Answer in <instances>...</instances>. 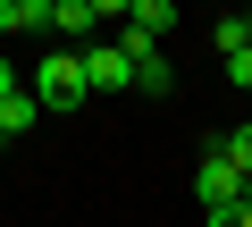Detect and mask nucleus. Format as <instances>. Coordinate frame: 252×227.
Instances as JSON below:
<instances>
[{
	"label": "nucleus",
	"instance_id": "1",
	"mask_svg": "<svg viewBox=\"0 0 252 227\" xmlns=\"http://www.w3.org/2000/svg\"><path fill=\"white\" fill-rule=\"evenodd\" d=\"M26 93H34L42 109H84V101H93V76H84V42H67V51L34 59V67H26Z\"/></svg>",
	"mask_w": 252,
	"mask_h": 227
},
{
	"label": "nucleus",
	"instance_id": "2",
	"mask_svg": "<svg viewBox=\"0 0 252 227\" xmlns=\"http://www.w3.org/2000/svg\"><path fill=\"white\" fill-rule=\"evenodd\" d=\"M193 194H202V219H210V227H235V194H244V168H235V160L210 143V152H202V168H193Z\"/></svg>",
	"mask_w": 252,
	"mask_h": 227
},
{
	"label": "nucleus",
	"instance_id": "3",
	"mask_svg": "<svg viewBox=\"0 0 252 227\" xmlns=\"http://www.w3.org/2000/svg\"><path fill=\"white\" fill-rule=\"evenodd\" d=\"M84 76H93V93H126V84H135L126 42H118V34H109V42H84Z\"/></svg>",
	"mask_w": 252,
	"mask_h": 227
},
{
	"label": "nucleus",
	"instance_id": "4",
	"mask_svg": "<svg viewBox=\"0 0 252 227\" xmlns=\"http://www.w3.org/2000/svg\"><path fill=\"white\" fill-rule=\"evenodd\" d=\"M34 118H42V101H34L26 84H9V93H0V143H9V135H34Z\"/></svg>",
	"mask_w": 252,
	"mask_h": 227
},
{
	"label": "nucleus",
	"instance_id": "5",
	"mask_svg": "<svg viewBox=\"0 0 252 227\" xmlns=\"http://www.w3.org/2000/svg\"><path fill=\"white\" fill-rule=\"evenodd\" d=\"M93 26H101V9H93V0H51V34H67V42H93Z\"/></svg>",
	"mask_w": 252,
	"mask_h": 227
},
{
	"label": "nucleus",
	"instance_id": "6",
	"mask_svg": "<svg viewBox=\"0 0 252 227\" xmlns=\"http://www.w3.org/2000/svg\"><path fill=\"white\" fill-rule=\"evenodd\" d=\"M51 26V0H0V34H34Z\"/></svg>",
	"mask_w": 252,
	"mask_h": 227
},
{
	"label": "nucleus",
	"instance_id": "7",
	"mask_svg": "<svg viewBox=\"0 0 252 227\" xmlns=\"http://www.w3.org/2000/svg\"><path fill=\"white\" fill-rule=\"evenodd\" d=\"M126 17H135V26H152V34H168V26H177V0H135Z\"/></svg>",
	"mask_w": 252,
	"mask_h": 227
},
{
	"label": "nucleus",
	"instance_id": "8",
	"mask_svg": "<svg viewBox=\"0 0 252 227\" xmlns=\"http://www.w3.org/2000/svg\"><path fill=\"white\" fill-rule=\"evenodd\" d=\"M135 84H143V93H168V84H177V76H168V59H160V51H152V59H135Z\"/></svg>",
	"mask_w": 252,
	"mask_h": 227
},
{
	"label": "nucleus",
	"instance_id": "9",
	"mask_svg": "<svg viewBox=\"0 0 252 227\" xmlns=\"http://www.w3.org/2000/svg\"><path fill=\"white\" fill-rule=\"evenodd\" d=\"M227 84H244V93H252V42H235V51H227Z\"/></svg>",
	"mask_w": 252,
	"mask_h": 227
},
{
	"label": "nucleus",
	"instance_id": "10",
	"mask_svg": "<svg viewBox=\"0 0 252 227\" xmlns=\"http://www.w3.org/2000/svg\"><path fill=\"white\" fill-rule=\"evenodd\" d=\"M219 152H227L235 168H252V127H227V143H219Z\"/></svg>",
	"mask_w": 252,
	"mask_h": 227
},
{
	"label": "nucleus",
	"instance_id": "11",
	"mask_svg": "<svg viewBox=\"0 0 252 227\" xmlns=\"http://www.w3.org/2000/svg\"><path fill=\"white\" fill-rule=\"evenodd\" d=\"M235 227H252V168H244V194H235Z\"/></svg>",
	"mask_w": 252,
	"mask_h": 227
},
{
	"label": "nucleus",
	"instance_id": "12",
	"mask_svg": "<svg viewBox=\"0 0 252 227\" xmlns=\"http://www.w3.org/2000/svg\"><path fill=\"white\" fill-rule=\"evenodd\" d=\"M93 9H101V17H126V9H135V0H93Z\"/></svg>",
	"mask_w": 252,
	"mask_h": 227
},
{
	"label": "nucleus",
	"instance_id": "13",
	"mask_svg": "<svg viewBox=\"0 0 252 227\" xmlns=\"http://www.w3.org/2000/svg\"><path fill=\"white\" fill-rule=\"evenodd\" d=\"M9 84H26V67H9V59H0V93H9Z\"/></svg>",
	"mask_w": 252,
	"mask_h": 227
},
{
	"label": "nucleus",
	"instance_id": "14",
	"mask_svg": "<svg viewBox=\"0 0 252 227\" xmlns=\"http://www.w3.org/2000/svg\"><path fill=\"white\" fill-rule=\"evenodd\" d=\"M244 34H252V0H244Z\"/></svg>",
	"mask_w": 252,
	"mask_h": 227
}]
</instances>
